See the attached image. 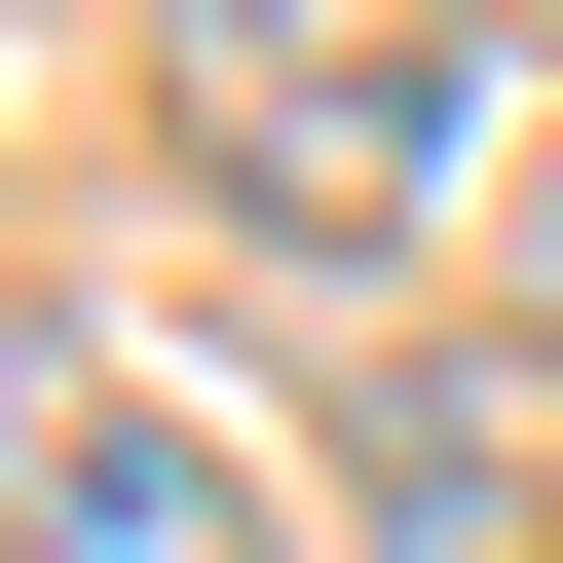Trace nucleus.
Segmentation results:
<instances>
[{"label": "nucleus", "instance_id": "4", "mask_svg": "<svg viewBox=\"0 0 563 563\" xmlns=\"http://www.w3.org/2000/svg\"><path fill=\"white\" fill-rule=\"evenodd\" d=\"M451 38H563V0H451Z\"/></svg>", "mask_w": 563, "mask_h": 563}, {"label": "nucleus", "instance_id": "2", "mask_svg": "<svg viewBox=\"0 0 563 563\" xmlns=\"http://www.w3.org/2000/svg\"><path fill=\"white\" fill-rule=\"evenodd\" d=\"M0 563H301V526H263V451H188V413L38 376V451H0Z\"/></svg>", "mask_w": 563, "mask_h": 563}, {"label": "nucleus", "instance_id": "1", "mask_svg": "<svg viewBox=\"0 0 563 563\" xmlns=\"http://www.w3.org/2000/svg\"><path fill=\"white\" fill-rule=\"evenodd\" d=\"M151 76H188V188L263 263H376L488 151V38H451V0H151Z\"/></svg>", "mask_w": 563, "mask_h": 563}, {"label": "nucleus", "instance_id": "3", "mask_svg": "<svg viewBox=\"0 0 563 563\" xmlns=\"http://www.w3.org/2000/svg\"><path fill=\"white\" fill-rule=\"evenodd\" d=\"M376 563H526V376H413L376 413Z\"/></svg>", "mask_w": 563, "mask_h": 563}]
</instances>
